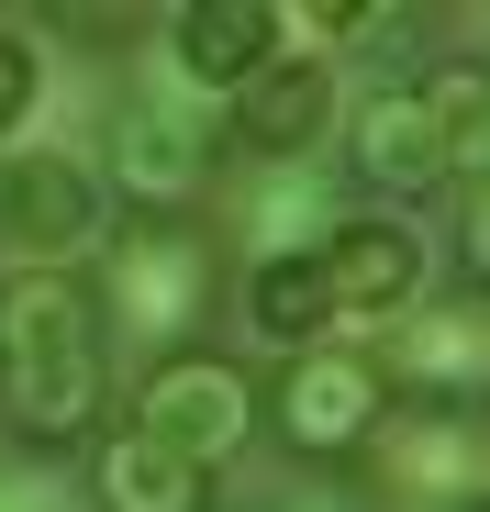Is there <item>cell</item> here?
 <instances>
[{
    "mask_svg": "<svg viewBox=\"0 0 490 512\" xmlns=\"http://www.w3.org/2000/svg\"><path fill=\"white\" fill-rule=\"evenodd\" d=\"M0 412L23 446L101 435V290L78 268H0Z\"/></svg>",
    "mask_w": 490,
    "mask_h": 512,
    "instance_id": "obj_1",
    "label": "cell"
},
{
    "mask_svg": "<svg viewBox=\"0 0 490 512\" xmlns=\"http://www.w3.org/2000/svg\"><path fill=\"white\" fill-rule=\"evenodd\" d=\"M257 423H268L257 379H245L234 357H212V346L156 357L145 390H134V435H145V446H168V457H190V468L245 457V435H257Z\"/></svg>",
    "mask_w": 490,
    "mask_h": 512,
    "instance_id": "obj_2",
    "label": "cell"
},
{
    "mask_svg": "<svg viewBox=\"0 0 490 512\" xmlns=\"http://www.w3.org/2000/svg\"><path fill=\"white\" fill-rule=\"evenodd\" d=\"M390 412H401L390 368H379V357H346V346H301V357H290V379H279V401H268L279 446H290V457H312V468L368 457Z\"/></svg>",
    "mask_w": 490,
    "mask_h": 512,
    "instance_id": "obj_3",
    "label": "cell"
},
{
    "mask_svg": "<svg viewBox=\"0 0 490 512\" xmlns=\"http://www.w3.org/2000/svg\"><path fill=\"white\" fill-rule=\"evenodd\" d=\"M101 301H112L123 334H145L156 357H179L190 323H201V301H212V234H201V223H134V234L112 245Z\"/></svg>",
    "mask_w": 490,
    "mask_h": 512,
    "instance_id": "obj_4",
    "label": "cell"
},
{
    "mask_svg": "<svg viewBox=\"0 0 490 512\" xmlns=\"http://www.w3.org/2000/svg\"><path fill=\"white\" fill-rule=\"evenodd\" d=\"M0 234H12V268H67L101 234V179L78 156H12L0 167Z\"/></svg>",
    "mask_w": 490,
    "mask_h": 512,
    "instance_id": "obj_5",
    "label": "cell"
},
{
    "mask_svg": "<svg viewBox=\"0 0 490 512\" xmlns=\"http://www.w3.org/2000/svg\"><path fill=\"white\" fill-rule=\"evenodd\" d=\"M201 179H212V134H201L190 112L134 101V112L112 123V201H134L145 223H179V212L201 201Z\"/></svg>",
    "mask_w": 490,
    "mask_h": 512,
    "instance_id": "obj_6",
    "label": "cell"
},
{
    "mask_svg": "<svg viewBox=\"0 0 490 512\" xmlns=\"http://www.w3.org/2000/svg\"><path fill=\"white\" fill-rule=\"evenodd\" d=\"M323 290H335V312H368V323L424 312V245H413V223H390V212L335 223V245H323Z\"/></svg>",
    "mask_w": 490,
    "mask_h": 512,
    "instance_id": "obj_7",
    "label": "cell"
},
{
    "mask_svg": "<svg viewBox=\"0 0 490 512\" xmlns=\"http://www.w3.org/2000/svg\"><path fill=\"white\" fill-rule=\"evenodd\" d=\"M346 156H357V179H368L379 201H424V190L446 179V145H435V112H424V90H368V101H357V134H346Z\"/></svg>",
    "mask_w": 490,
    "mask_h": 512,
    "instance_id": "obj_8",
    "label": "cell"
},
{
    "mask_svg": "<svg viewBox=\"0 0 490 512\" xmlns=\"http://www.w3.org/2000/svg\"><path fill=\"white\" fill-rule=\"evenodd\" d=\"M379 479L390 490H468L479 479V412L468 401H401L379 423Z\"/></svg>",
    "mask_w": 490,
    "mask_h": 512,
    "instance_id": "obj_9",
    "label": "cell"
},
{
    "mask_svg": "<svg viewBox=\"0 0 490 512\" xmlns=\"http://www.w3.org/2000/svg\"><path fill=\"white\" fill-rule=\"evenodd\" d=\"M268 45H279L268 0H190V12L168 23V56H179V78H201V90H245V78L268 67Z\"/></svg>",
    "mask_w": 490,
    "mask_h": 512,
    "instance_id": "obj_10",
    "label": "cell"
},
{
    "mask_svg": "<svg viewBox=\"0 0 490 512\" xmlns=\"http://www.w3.org/2000/svg\"><path fill=\"white\" fill-rule=\"evenodd\" d=\"M90 501H101V512H212V468L145 446L134 423H123V435L90 446Z\"/></svg>",
    "mask_w": 490,
    "mask_h": 512,
    "instance_id": "obj_11",
    "label": "cell"
},
{
    "mask_svg": "<svg viewBox=\"0 0 490 512\" xmlns=\"http://www.w3.org/2000/svg\"><path fill=\"white\" fill-rule=\"evenodd\" d=\"M323 112H335V78H323L312 56H301V67H257L245 101H234V145H245V156H301V145L323 134Z\"/></svg>",
    "mask_w": 490,
    "mask_h": 512,
    "instance_id": "obj_12",
    "label": "cell"
},
{
    "mask_svg": "<svg viewBox=\"0 0 490 512\" xmlns=\"http://www.w3.org/2000/svg\"><path fill=\"white\" fill-rule=\"evenodd\" d=\"M335 323V290H323V256H257L245 268V334L279 357H301L312 334Z\"/></svg>",
    "mask_w": 490,
    "mask_h": 512,
    "instance_id": "obj_13",
    "label": "cell"
},
{
    "mask_svg": "<svg viewBox=\"0 0 490 512\" xmlns=\"http://www.w3.org/2000/svg\"><path fill=\"white\" fill-rule=\"evenodd\" d=\"M424 112H435V145H446V179L490 190V56H446L424 78Z\"/></svg>",
    "mask_w": 490,
    "mask_h": 512,
    "instance_id": "obj_14",
    "label": "cell"
},
{
    "mask_svg": "<svg viewBox=\"0 0 490 512\" xmlns=\"http://www.w3.org/2000/svg\"><path fill=\"white\" fill-rule=\"evenodd\" d=\"M34 90H45V78H34V45H23V34H0V134L34 112Z\"/></svg>",
    "mask_w": 490,
    "mask_h": 512,
    "instance_id": "obj_15",
    "label": "cell"
},
{
    "mask_svg": "<svg viewBox=\"0 0 490 512\" xmlns=\"http://www.w3.org/2000/svg\"><path fill=\"white\" fill-rule=\"evenodd\" d=\"M268 512H379V501H368L357 479H290V490H279Z\"/></svg>",
    "mask_w": 490,
    "mask_h": 512,
    "instance_id": "obj_16",
    "label": "cell"
},
{
    "mask_svg": "<svg viewBox=\"0 0 490 512\" xmlns=\"http://www.w3.org/2000/svg\"><path fill=\"white\" fill-rule=\"evenodd\" d=\"M468 279H479V290H490V201H479V212H468Z\"/></svg>",
    "mask_w": 490,
    "mask_h": 512,
    "instance_id": "obj_17",
    "label": "cell"
},
{
    "mask_svg": "<svg viewBox=\"0 0 490 512\" xmlns=\"http://www.w3.org/2000/svg\"><path fill=\"white\" fill-rule=\"evenodd\" d=\"M468 512H490V501H468Z\"/></svg>",
    "mask_w": 490,
    "mask_h": 512,
    "instance_id": "obj_18",
    "label": "cell"
},
{
    "mask_svg": "<svg viewBox=\"0 0 490 512\" xmlns=\"http://www.w3.org/2000/svg\"><path fill=\"white\" fill-rule=\"evenodd\" d=\"M479 301H490V290H479Z\"/></svg>",
    "mask_w": 490,
    "mask_h": 512,
    "instance_id": "obj_19",
    "label": "cell"
}]
</instances>
